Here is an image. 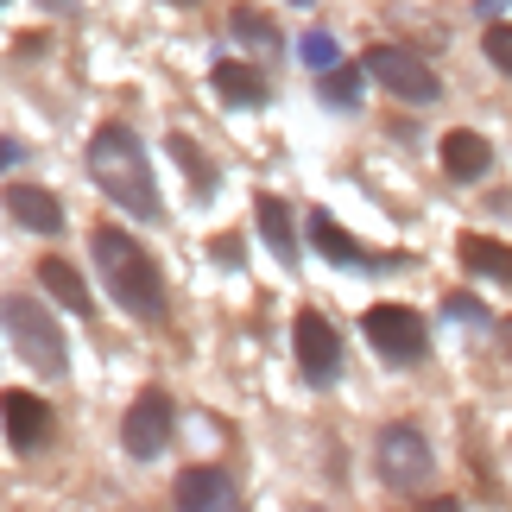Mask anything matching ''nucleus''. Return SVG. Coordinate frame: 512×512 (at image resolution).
<instances>
[{
	"instance_id": "obj_1",
	"label": "nucleus",
	"mask_w": 512,
	"mask_h": 512,
	"mask_svg": "<svg viewBox=\"0 0 512 512\" xmlns=\"http://www.w3.org/2000/svg\"><path fill=\"white\" fill-rule=\"evenodd\" d=\"M89 247H95V266H102L114 304H121L127 317H140V323H165V279H159V266L146 260V247L133 241V234H121L114 222L95 228Z\"/></svg>"
},
{
	"instance_id": "obj_2",
	"label": "nucleus",
	"mask_w": 512,
	"mask_h": 512,
	"mask_svg": "<svg viewBox=\"0 0 512 512\" xmlns=\"http://www.w3.org/2000/svg\"><path fill=\"white\" fill-rule=\"evenodd\" d=\"M89 177L102 184V196H108V203H121L127 215H140V222H152V215H159L152 165H146L140 140H133V133H127L121 121L95 127V140H89Z\"/></svg>"
},
{
	"instance_id": "obj_3",
	"label": "nucleus",
	"mask_w": 512,
	"mask_h": 512,
	"mask_svg": "<svg viewBox=\"0 0 512 512\" xmlns=\"http://www.w3.org/2000/svg\"><path fill=\"white\" fill-rule=\"evenodd\" d=\"M0 323H7L19 361H26L32 373H45V380H64V373H70L64 329H57V317H51L38 298H26V291H7V298H0Z\"/></svg>"
},
{
	"instance_id": "obj_4",
	"label": "nucleus",
	"mask_w": 512,
	"mask_h": 512,
	"mask_svg": "<svg viewBox=\"0 0 512 512\" xmlns=\"http://www.w3.org/2000/svg\"><path fill=\"white\" fill-rule=\"evenodd\" d=\"M430 437L418 424H386L380 437H373V468H380L386 487H399V494H411V487L430 481Z\"/></svg>"
},
{
	"instance_id": "obj_5",
	"label": "nucleus",
	"mask_w": 512,
	"mask_h": 512,
	"mask_svg": "<svg viewBox=\"0 0 512 512\" xmlns=\"http://www.w3.org/2000/svg\"><path fill=\"white\" fill-rule=\"evenodd\" d=\"M367 76H373L386 95L411 102V108H418V102H437V95H443L437 70H430L418 51H405V45H373V51H367Z\"/></svg>"
},
{
	"instance_id": "obj_6",
	"label": "nucleus",
	"mask_w": 512,
	"mask_h": 512,
	"mask_svg": "<svg viewBox=\"0 0 512 512\" xmlns=\"http://www.w3.org/2000/svg\"><path fill=\"white\" fill-rule=\"evenodd\" d=\"M361 329H367V342L380 348V361H392V367L424 361V348H430L424 317H418V310H405V304H373L367 317H361Z\"/></svg>"
},
{
	"instance_id": "obj_7",
	"label": "nucleus",
	"mask_w": 512,
	"mask_h": 512,
	"mask_svg": "<svg viewBox=\"0 0 512 512\" xmlns=\"http://www.w3.org/2000/svg\"><path fill=\"white\" fill-rule=\"evenodd\" d=\"M171 424H177L171 392H165V386H146L140 399L127 405V418H121V449H127L133 462H152V456L171 443Z\"/></svg>"
},
{
	"instance_id": "obj_8",
	"label": "nucleus",
	"mask_w": 512,
	"mask_h": 512,
	"mask_svg": "<svg viewBox=\"0 0 512 512\" xmlns=\"http://www.w3.org/2000/svg\"><path fill=\"white\" fill-rule=\"evenodd\" d=\"M291 348H298V367L310 386H329L342 373V336L336 323L323 317V310H298V323H291Z\"/></svg>"
},
{
	"instance_id": "obj_9",
	"label": "nucleus",
	"mask_w": 512,
	"mask_h": 512,
	"mask_svg": "<svg viewBox=\"0 0 512 512\" xmlns=\"http://www.w3.org/2000/svg\"><path fill=\"white\" fill-rule=\"evenodd\" d=\"M0 430H7V443L19 449V456H38V449L57 437V411L38 399V392L7 386L0 392Z\"/></svg>"
},
{
	"instance_id": "obj_10",
	"label": "nucleus",
	"mask_w": 512,
	"mask_h": 512,
	"mask_svg": "<svg viewBox=\"0 0 512 512\" xmlns=\"http://www.w3.org/2000/svg\"><path fill=\"white\" fill-rule=\"evenodd\" d=\"M7 215L32 234H64V203L45 184H7Z\"/></svg>"
},
{
	"instance_id": "obj_11",
	"label": "nucleus",
	"mask_w": 512,
	"mask_h": 512,
	"mask_svg": "<svg viewBox=\"0 0 512 512\" xmlns=\"http://www.w3.org/2000/svg\"><path fill=\"white\" fill-rule=\"evenodd\" d=\"M171 500L184 512H215V506H234V481L222 475V468H184Z\"/></svg>"
},
{
	"instance_id": "obj_12",
	"label": "nucleus",
	"mask_w": 512,
	"mask_h": 512,
	"mask_svg": "<svg viewBox=\"0 0 512 512\" xmlns=\"http://www.w3.org/2000/svg\"><path fill=\"white\" fill-rule=\"evenodd\" d=\"M38 285H45L51 298L70 310V317H89V310H95L89 285H83V272H76L70 260H57V253H45V260H38Z\"/></svg>"
},
{
	"instance_id": "obj_13",
	"label": "nucleus",
	"mask_w": 512,
	"mask_h": 512,
	"mask_svg": "<svg viewBox=\"0 0 512 512\" xmlns=\"http://www.w3.org/2000/svg\"><path fill=\"white\" fill-rule=\"evenodd\" d=\"M443 171L456 177V184H475V177L487 171V140L475 127H456V133H443Z\"/></svg>"
},
{
	"instance_id": "obj_14",
	"label": "nucleus",
	"mask_w": 512,
	"mask_h": 512,
	"mask_svg": "<svg viewBox=\"0 0 512 512\" xmlns=\"http://www.w3.org/2000/svg\"><path fill=\"white\" fill-rule=\"evenodd\" d=\"M215 95H222V102H234V108H260L266 102V76L253 70V64H215Z\"/></svg>"
},
{
	"instance_id": "obj_15",
	"label": "nucleus",
	"mask_w": 512,
	"mask_h": 512,
	"mask_svg": "<svg viewBox=\"0 0 512 512\" xmlns=\"http://www.w3.org/2000/svg\"><path fill=\"white\" fill-rule=\"evenodd\" d=\"M462 266H468V272H481V279L512 285V247H506V241H487V234H462Z\"/></svg>"
},
{
	"instance_id": "obj_16",
	"label": "nucleus",
	"mask_w": 512,
	"mask_h": 512,
	"mask_svg": "<svg viewBox=\"0 0 512 512\" xmlns=\"http://www.w3.org/2000/svg\"><path fill=\"white\" fill-rule=\"evenodd\" d=\"M310 241H317L323 260H336V266H361V247H354V234H348V228H342L329 209L310 215Z\"/></svg>"
},
{
	"instance_id": "obj_17",
	"label": "nucleus",
	"mask_w": 512,
	"mask_h": 512,
	"mask_svg": "<svg viewBox=\"0 0 512 512\" xmlns=\"http://www.w3.org/2000/svg\"><path fill=\"white\" fill-rule=\"evenodd\" d=\"M253 215H260V234L272 241V253H279V260H298V234H291V209L279 203V196H260V203H253Z\"/></svg>"
},
{
	"instance_id": "obj_18",
	"label": "nucleus",
	"mask_w": 512,
	"mask_h": 512,
	"mask_svg": "<svg viewBox=\"0 0 512 512\" xmlns=\"http://www.w3.org/2000/svg\"><path fill=\"white\" fill-rule=\"evenodd\" d=\"M228 32L241 38L247 51H260V57L279 51V26H272V19H266L260 7H234V13H228Z\"/></svg>"
},
{
	"instance_id": "obj_19",
	"label": "nucleus",
	"mask_w": 512,
	"mask_h": 512,
	"mask_svg": "<svg viewBox=\"0 0 512 512\" xmlns=\"http://www.w3.org/2000/svg\"><path fill=\"white\" fill-rule=\"evenodd\" d=\"M323 95L348 108L354 95H361V70H348V64H329V70H323Z\"/></svg>"
},
{
	"instance_id": "obj_20",
	"label": "nucleus",
	"mask_w": 512,
	"mask_h": 512,
	"mask_svg": "<svg viewBox=\"0 0 512 512\" xmlns=\"http://www.w3.org/2000/svg\"><path fill=\"white\" fill-rule=\"evenodd\" d=\"M171 152H177V165H184V171L196 177V190L209 196V190H215V171H209V159H203V152H196V146L184 140V133H177V140H171Z\"/></svg>"
},
{
	"instance_id": "obj_21",
	"label": "nucleus",
	"mask_w": 512,
	"mask_h": 512,
	"mask_svg": "<svg viewBox=\"0 0 512 512\" xmlns=\"http://www.w3.org/2000/svg\"><path fill=\"white\" fill-rule=\"evenodd\" d=\"M481 45H487V64L512 76V19H500V26H487V32H481Z\"/></svg>"
},
{
	"instance_id": "obj_22",
	"label": "nucleus",
	"mask_w": 512,
	"mask_h": 512,
	"mask_svg": "<svg viewBox=\"0 0 512 512\" xmlns=\"http://www.w3.org/2000/svg\"><path fill=\"white\" fill-rule=\"evenodd\" d=\"M304 64H310V70H329V64H336V45H329L323 32H310V38H304Z\"/></svg>"
},
{
	"instance_id": "obj_23",
	"label": "nucleus",
	"mask_w": 512,
	"mask_h": 512,
	"mask_svg": "<svg viewBox=\"0 0 512 512\" xmlns=\"http://www.w3.org/2000/svg\"><path fill=\"white\" fill-rule=\"evenodd\" d=\"M45 13H76V0H38Z\"/></svg>"
},
{
	"instance_id": "obj_24",
	"label": "nucleus",
	"mask_w": 512,
	"mask_h": 512,
	"mask_svg": "<svg viewBox=\"0 0 512 512\" xmlns=\"http://www.w3.org/2000/svg\"><path fill=\"white\" fill-rule=\"evenodd\" d=\"M506 348H512V317H506Z\"/></svg>"
},
{
	"instance_id": "obj_25",
	"label": "nucleus",
	"mask_w": 512,
	"mask_h": 512,
	"mask_svg": "<svg viewBox=\"0 0 512 512\" xmlns=\"http://www.w3.org/2000/svg\"><path fill=\"white\" fill-rule=\"evenodd\" d=\"M184 7H196V0H184Z\"/></svg>"
}]
</instances>
